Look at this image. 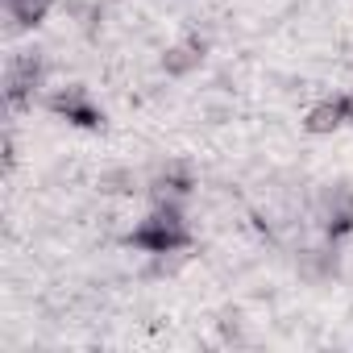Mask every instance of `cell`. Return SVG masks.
<instances>
[{"mask_svg": "<svg viewBox=\"0 0 353 353\" xmlns=\"http://www.w3.org/2000/svg\"><path fill=\"white\" fill-rule=\"evenodd\" d=\"M129 241L145 254H179L192 245V229H188V216L179 204H154L137 229L129 233Z\"/></svg>", "mask_w": 353, "mask_h": 353, "instance_id": "1", "label": "cell"}, {"mask_svg": "<svg viewBox=\"0 0 353 353\" xmlns=\"http://www.w3.org/2000/svg\"><path fill=\"white\" fill-rule=\"evenodd\" d=\"M307 212H312V221L320 225V233L332 237V241H341L345 233H353V192H349L345 183L320 188V192L312 196Z\"/></svg>", "mask_w": 353, "mask_h": 353, "instance_id": "2", "label": "cell"}, {"mask_svg": "<svg viewBox=\"0 0 353 353\" xmlns=\"http://www.w3.org/2000/svg\"><path fill=\"white\" fill-rule=\"evenodd\" d=\"M42 75H46L42 50H21V54H13V59H9V71H5V100H9L13 108L30 104V96L38 92Z\"/></svg>", "mask_w": 353, "mask_h": 353, "instance_id": "3", "label": "cell"}, {"mask_svg": "<svg viewBox=\"0 0 353 353\" xmlns=\"http://www.w3.org/2000/svg\"><path fill=\"white\" fill-rule=\"evenodd\" d=\"M192 192H196V179H192L188 162H166L154 179H150V200L154 204H179L183 208V200Z\"/></svg>", "mask_w": 353, "mask_h": 353, "instance_id": "4", "label": "cell"}, {"mask_svg": "<svg viewBox=\"0 0 353 353\" xmlns=\"http://www.w3.org/2000/svg\"><path fill=\"white\" fill-rule=\"evenodd\" d=\"M46 108H50L54 117L79 125V129H96V125H100V108L92 104L88 88H63V92H54V96L46 100Z\"/></svg>", "mask_w": 353, "mask_h": 353, "instance_id": "5", "label": "cell"}, {"mask_svg": "<svg viewBox=\"0 0 353 353\" xmlns=\"http://www.w3.org/2000/svg\"><path fill=\"white\" fill-rule=\"evenodd\" d=\"M341 125H349L345 96H324V100H316V104L303 112V129H307L312 137H328V133H336Z\"/></svg>", "mask_w": 353, "mask_h": 353, "instance_id": "6", "label": "cell"}, {"mask_svg": "<svg viewBox=\"0 0 353 353\" xmlns=\"http://www.w3.org/2000/svg\"><path fill=\"white\" fill-rule=\"evenodd\" d=\"M204 54H208L204 38H183V42H174V46L162 50V71L166 75H192L204 63Z\"/></svg>", "mask_w": 353, "mask_h": 353, "instance_id": "7", "label": "cell"}, {"mask_svg": "<svg viewBox=\"0 0 353 353\" xmlns=\"http://www.w3.org/2000/svg\"><path fill=\"white\" fill-rule=\"evenodd\" d=\"M5 9H9V17L21 30H34V26L46 21V13L54 9V0H5Z\"/></svg>", "mask_w": 353, "mask_h": 353, "instance_id": "8", "label": "cell"}, {"mask_svg": "<svg viewBox=\"0 0 353 353\" xmlns=\"http://www.w3.org/2000/svg\"><path fill=\"white\" fill-rule=\"evenodd\" d=\"M133 188H137V174L133 170H108V174H100V192H108V196H125Z\"/></svg>", "mask_w": 353, "mask_h": 353, "instance_id": "9", "label": "cell"}, {"mask_svg": "<svg viewBox=\"0 0 353 353\" xmlns=\"http://www.w3.org/2000/svg\"><path fill=\"white\" fill-rule=\"evenodd\" d=\"M345 112H349V125H353V96H345Z\"/></svg>", "mask_w": 353, "mask_h": 353, "instance_id": "10", "label": "cell"}]
</instances>
